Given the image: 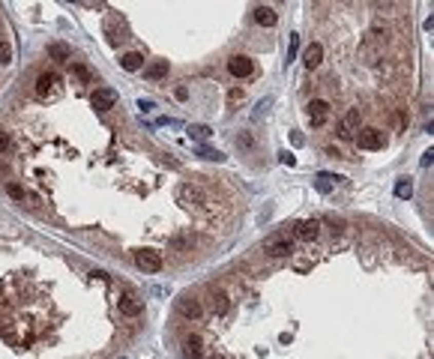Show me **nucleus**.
<instances>
[{
	"label": "nucleus",
	"mask_w": 434,
	"mask_h": 359,
	"mask_svg": "<svg viewBox=\"0 0 434 359\" xmlns=\"http://www.w3.org/2000/svg\"><path fill=\"white\" fill-rule=\"evenodd\" d=\"M57 90H60V75H57L54 69L39 72V78H36V96H39V99H54Z\"/></svg>",
	"instance_id": "1"
},
{
	"label": "nucleus",
	"mask_w": 434,
	"mask_h": 359,
	"mask_svg": "<svg viewBox=\"0 0 434 359\" xmlns=\"http://www.w3.org/2000/svg\"><path fill=\"white\" fill-rule=\"evenodd\" d=\"M180 201L189 204V206H198V210H207L210 195L201 186H195V183H183V186H180Z\"/></svg>",
	"instance_id": "2"
},
{
	"label": "nucleus",
	"mask_w": 434,
	"mask_h": 359,
	"mask_svg": "<svg viewBox=\"0 0 434 359\" xmlns=\"http://www.w3.org/2000/svg\"><path fill=\"white\" fill-rule=\"evenodd\" d=\"M263 252L270 257H288L294 252V239L285 237V234H273V237L263 239Z\"/></svg>",
	"instance_id": "3"
},
{
	"label": "nucleus",
	"mask_w": 434,
	"mask_h": 359,
	"mask_svg": "<svg viewBox=\"0 0 434 359\" xmlns=\"http://www.w3.org/2000/svg\"><path fill=\"white\" fill-rule=\"evenodd\" d=\"M356 144H360V150H383L386 147V135H383L381 129L368 126V129H360Z\"/></svg>",
	"instance_id": "4"
},
{
	"label": "nucleus",
	"mask_w": 434,
	"mask_h": 359,
	"mask_svg": "<svg viewBox=\"0 0 434 359\" xmlns=\"http://www.w3.org/2000/svg\"><path fill=\"white\" fill-rule=\"evenodd\" d=\"M177 311H180L186 320H201V317H204V306H201V299H198V296H192V293H183V296L177 299Z\"/></svg>",
	"instance_id": "5"
},
{
	"label": "nucleus",
	"mask_w": 434,
	"mask_h": 359,
	"mask_svg": "<svg viewBox=\"0 0 434 359\" xmlns=\"http://www.w3.org/2000/svg\"><path fill=\"white\" fill-rule=\"evenodd\" d=\"M135 263H138L144 273H162V267H165L162 255L153 252V249H138V252H135Z\"/></svg>",
	"instance_id": "6"
},
{
	"label": "nucleus",
	"mask_w": 434,
	"mask_h": 359,
	"mask_svg": "<svg viewBox=\"0 0 434 359\" xmlns=\"http://www.w3.org/2000/svg\"><path fill=\"white\" fill-rule=\"evenodd\" d=\"M90 105H93L99 114L111 111V108L117 105V90H111V87H96V90H93V96H90Z\"/></svg>",
	"instance_id": "7"
},
{
	"label": "nucleus",
	"mask_w": 434,
	"mask_h": 359,
	"mask_svg": "<svg viewBox=\"0 0 434 359\" xmlns=\"http://www.w3.org/2000/svg\"><path fill=\"white\" fill-rule=\"evenodd\" d=\"M360 120H363V114H360V108H350L345 117L338 120V138H356V132H360Z\"/></svg>",
	"instance_id": "8"
},
{
	"label": "nucleus",
	"mask_w": 434,
	"mask_h": 359,
	"mask_svg": "<svg viewBox=\"0 0 434 359\" xmlns=\"http://www.w3.org/2000/svg\"><path fill=\"white\" fill-rule=\"evenodd\" d=\"M228 72H231L234 78H249V75L255 72V63H252V57H246V54H234V57L228 60Z\"/></svg>",
	"instance_id": "9"
},
{
	"label": "nucleus",
	"mask_w": 434,
	"mask_h": 359,
	"mask_svg": "<svg viewBox=\"0 0 434 359\" xmlns=\"http://www.w3.org/2000/svg\"><path fill=\"white\" fill-rule=\"evenodd\" d=\"M309 120H312L314 129H320V126L330 120V102H327V99H312V102H309Z\"/></svg>",
	"instance_id": "10"
},
{
	"label": "nucleus",
	"mask_w": 434,
	"mask_h": 359,
	"mask_svg": "<svg viewBox=\"0 0 434 359\" xmlns=\"http://www.w3.org/2000/svg\"><path fill=\"white\" fill-rule=\"evenodd\" d=\"M117 308H120L123 317H138L141 311H144V299H138L135 293H123L120 299H117Z\"/></svg>",
	"instance_id": "11"
},
{
	"label": "nucleus",
	"mask_w": 434,
	"mask_h": 359,
	"mask_svg": "<svg viewBox=\"0 0 434 359\" xmlns=\"http://www.w3.org/2000/svg\"><path fill=\"white\" fill-rule=\"evenodd\" d=\"M317 234H320V222H317V219H303V222L294 224V237L303 239V242L317 239Z\"/></svg>",
	"instance_id": "12"
},
{
	"label": "nucleus",
	"mask_w": 434,
	"mask_h": 359,
	"mask_svg": "<svg viewBox=\"0 0 434 359\" xmlns=\"http://www.w3.org/2000/svg\"><path fill=\"white\" fill-rule=\"evenodd\" d=\"M252 18H255V24H260V27H276L278 12L273 9V6H255Z\"/></svg>",
	"instance_id": "13"
},
{
	"label": "nucleus",
	"mask_w": 434,
	"mask_h": 359,
	"mask_svg": "<svg viewBox=\"0 0 434 359\" xmlns=\"http://www.w3.org/2000/svg\"><path fill=\"white\" fill-rule=\"evenodd\" d=\"M320 60H324V45H320V42H312V45L303 51V63H306V69H317Z\"/></svg>",
	"instance_id": "14"
},
{
	"label": "nucleus",
	"mask_w": 434,
	"mask_h": 359,
	"mask_svg": "<svg viewBox=\"0 0 434 359\" xmlns=\"http://www.w3.org/2000/svg\"><path fill=\"white\" fill-rule=\"evenodd\" d=\"M183 353H186L189 359H204V338H201V335H186Z\"/></svg>",
	"instance_id": "15"
},
{
	"label": "nucleus",
	"mask_w": 434,
	"mask_h": 359,
	"mask_svg": "<svg viewBox=\"0 0 434 359\" xmlns=\"http://www.w3.org/2000/svg\"><path fill=\"white\" fill-rule=\"evenodd\" d=\"M144 78H147V81H162V78H168V60H153L150 66H144Z\"/></svg>",
	"instance_id": "16"
},
{
	"label": "nucleus",
	"mask_w": 434,
	"mask_h": 359,
	"mask_svg": "<svg viewBox=\"0 0 434 359\" xmlns=\"http://www.w3.org/2000/svg\"><path fill=\"white\" fill-rule=\"evenodd\" d=\"M210 306H213V311L222 317V314H228V308H231V296H228L225 291H213V296H210Z\"/></svg>",
	"instance_id": "17"
},
{
	"label": "nucleus",
	"mask_w": 434,
	"mask_h": 359,
	"mask_svg": "<svg viewBox=\"0 0 434 359\" xmlns=\"http://www.w3.org/2000/svg\"><path fill=\"white\" fill-rule=\"evenodd\" d=\"M120 66L126 69V72H138V69H144V54L138 51H129L120 57Z\"/></svg>",
	"instance_id": "18"
},
{
	"label": "nucleus",
	"mask_w": 434,
	"mask_h": 359,
	"mask_svg": "<svg viewBox=\"0 0 434 359\" xmlns=\"http://www.w3.org/2000/svg\"><path fill=\"white\" fill-rule=\"evenodd\" d=\"M171 245L174 252H192V245H195V237L192 234H177V237H171Z\"/></svg>",
	"instance_id": "19"
},
{
	"label": "nucleus",
	"mask_w": 434,
	"mask_h": 359,
	"mask_svg": "<svg viewBox=\"0 0 434 359\" xmlns=\"http://www.w3.org/2000/svg\"><path fill=\"white\" fill-rule=\"evenodd\" d=\"M360 57H363L365 63H378V60H381V51L374 48V42H371V36H368V39H365L363 45H360Z\"/></svg>",
	"instance_id": "20"
},
{
	"label": "nucleus",
	"mask_w": 434,
	"mask_h": 359,
	"mask_svg": "<svg viewBox=\"0 0 434 359\" xmlns=\"http://www.w3.org/2000/svg\"><path fill=\"white\" fill-rule=\"evenodd\" d=\"M48 57L51 60H69L72 51H69V45H63V42H51L48 45Z\"/></svg>",
	"instance_id": "21"
},
{
	"label": "nucleus",
	"mask_w": 434,
	"mask_h": 359,
	"mask_svg": "<svg viewBox=\"0 0 434 359\" xmlns=\"http://www.w3.org/2000/svg\"><path fill=\"white\" fill-rule=\"evenodd\" d=\"M210 135H213V129H210V126H204V123L189 126V138H192V141H207Z\"/></svg>",
	"instance_id": "22"
},
{
	"label": "nucleus",
	"mask_w": 434,
	"mask_h": 359,
	"mask_svg": "<svg viewBox=\"0 0 434 359\" xmlns=\"http://www.w3.org/2000/svg\"><path fill=\"white\" fill-rule=\"evenodd\" d=\"M69 63H72V72H75V75H78L84 84H93V72H90L84 63H78V60H69Z\"/></svg>",
	"instance_id": "23"
},
{
	"label": "nucleus",
	"mask_w": 434,
	"mask_h": 359,
	"mask_svg": "<svg viewBox=\"0 0 434 359\" xmlns=\"http://www.w3.org/2000/svg\"><path fill=\"white\" fill-rule=\"evenodd\" d=\"M410 195H413V183H410V180H399V183H395V198L407 201Z\"/></svg>",
	"instance_id": "24"
},
{
	"label": "nucleus",
	"mask_w": 434,
	"mask_h": 359,
	"mask_svg": "<svg viewBox=\"0 0 434 359\" xmlns=\"http://www.w3.org/2000/svg\"><path fill=\"white\" fill-rule=\"evenodd\" d=\"M12 63V45L6 39H0V69H6Z\"/></svg>",
	"instance_id": "25"
},
{
	"label": "nucleus",
	"mask_w": 434,
	"mask_h": 359,
	"mask_svg": "<svg viewBox=\"0 0 434 359\" xmlns=\"http://www.w3.org/2000/svg\"><path fill=\"white\" fill-rule=\"evenodd\" d=\"M6 195H9L12 201H24V195H27V192H24V186H18V183L9 180V183H6Z\"/></svg>",
	"instance_id": "26"
},
{
	"label": "nucleus",
	"mask_w": 434,
	"mask_h": 359,
	"mask_svg": "<svg viewBox=\"0 0 434 359\" xmlns=\"http://www.w3.org/2000/svg\"><path fill=\"white\" fill-rule=\"evenodd\" d=\"M198 153L204 156V159H210V162H225V153H222V150H210V147H198Z\"/></svg>",
	"instance_id": "27"
},
{
	"label": "nucleus",
	"mask_w": 434,
	"mask_h": 359,
	"mask_svg": "<svg viewBox=\"0 0 434 359\" xmlns=\"http://www.w3.org/2000/svg\"><path fill=\"white\" fill-rule=\"evenodd\" d=\"M371 39H386V24L381 18H374V24H371Z\"/></svg>",
	"instance_id": "28"
},
{
	"label": "nucleus",
	"mask_w": 434,
	"mask_h": 359,
	"mask_svg": "<svg viewBox=\"0 0 434 359\" xmlns=\"http://www.w3.org/2000/svg\"><path fill=\"white\" fill-rule=\"evenodd\" d=\"M237 144H240L243 150H255V138H252V132H240V135H237Z\"/></svg>",
	"instance_id": "29"
},
{
	"label": "nucleus",
	"mask_w": 434,
	"mask_h": 359,
	"mask_svg": "<svg viewBox=\"0 0 434 359\" xmlns=\"http://www.w3.org/2000/svg\"><path fill=\"white\" fill-rule=\"evenodd\" d=\"M246 99V93H243V87H231V93H228V105L234 108L237 102H243Z\"/></svg>",
	"instance_id": "30"
},
{
	"label": "nucleus",
	"mask_w": 434,
	"mask_h": 359,
	"mask_svg": "<svg viewBox=\"0 0 434 359\" xmlns=\"http://www.w3.org/2000/svg\"><path fill=\"white\" fill-rule=\"evenodd\" d=\"M296 48H299V36L291 33V48H288V60H294V57H296Z\"/></svg>",
	"instance_id": "31"
},
{
	"label": "nucleus",
	"mask_w": 434,
	"mask_h": 359,
	"mask_svg": "<svg viewBox=\"0 0 434 359\" xmlns=\"http://www.w3.org/2000/svg\"><path fill=\"white\" fill-rule=\"evenodd\" d=\"M9 144H12V138H9V132H0V156L9 150Z\"/></svg>",
	"instance_id": "32"
},
{
	"label": "nucleus",
	"mask_w": 434,
	"mask_h": 359,
	"mask_svg": "<svg viewBox=\"0 0 434 359\" xmlns=\"http://www.w3.org/2000/svg\"><path fill=\"white\" fill-rule=\"evenodd\" d=\"M278 159H281V165H288V168H294V165H296V156H294V153H288V150L278 156Z\"/></svg>",
	"instance_id": "33"
},
{
	"label": "nucleus",
	"mask_w": 434,
	"mask_h": 359,
	"mask_svg": "<svg viewBox=\"0 0 434 359\" xmlns=\"http://www.w3.org/2000/svg\"><path fill=\"white\" fill-rule=\"evenodd\" d=\"M174 96H177L180 102H186V99H189V90H186V87H177V90H174Z\"/></svg>",
	"instance_id": "34"
},
{
	"label": "nucleus",
	"mask_w": 434,
	"mask_h": 359,
	"mask_svg": "<svg viewBox=\"0 0 434 359\" xmlns=\"http://www.w3.org/2000/svg\"><path fill=\"white\" fill-rule=\"evenodd\" d=\"M138 108H141V111H144V114H150V111H153V108H156V105L150 102V99H141V102H138Z\"/></svg>",
	"instance_id": "35"
},
{
	"label": "nucleus",
	"mask_w": 434,
	"mask_h": 359,
	"mask_svg": "<svg viewBox=\"0 0 434 359\" xmlns=\"http://www.w3.org/2000/svg\"><path fill=\"white\" fill-rule=\"evenodd\" d=\"M431 162H434V153H431V150H428V153L422 156V165H425V168H428V165H431Z\"/></svg>",
	"instance_id": "36"
},
{
	"label": "nucleus",
	"mask_w": 434,
	"mask_h": 359,
	"mask_svg": "<svg viewBox=\"0 0 434 359\" xmlns=\"http://www.w3.org/2000/svg\"><path fill=\"white\" fill-rule=\"evenodd\" d=\"M204 359H228L225 353H210V356H204Z\"/></svg>",
	"instance_id": "37"
}]
</instances>
